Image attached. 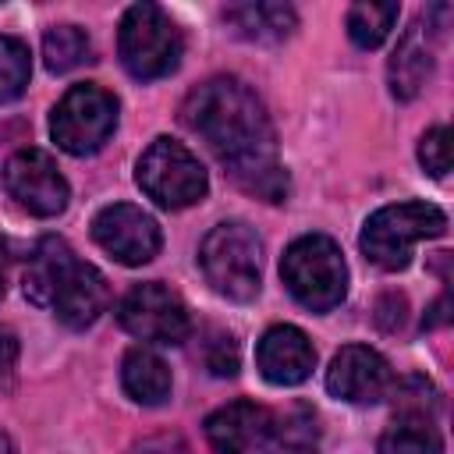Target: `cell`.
Masks as SVG:
<instances>
[{"label":"cell","instance_id":"8992f818","mask_svg":"<svg viewBox=\"0 0 454 454\" xmlns=\"http://www.w3.org/2000/svg\"><path fill=\"white\" fill-rule=\"evenodd\" d=\"M135 181L163 209L195 206V202H202V195L209 188L199 156L188 145H181L177 138H167V135L153 138L149 149L138 156Z\"/></svg>","mask_w":454,"mask_h":454},{"label":"cell","instance_id":"30bf717a","mask_svg":"<svg viewBox=\"0 0 454 454\" xmlns=\"http://www.w3.org/2000/svg\"><path fill=\"white\" fill-rule=\"evenodd\" d=\"M92 238H96V245L110 259H117L124 266L149 262L160 252V245H163L160 223L142 206H131V202H110V206H103L92 216Z\"/></svg>","mask_w":454,"mask_h":454},{"label":"cell","instance_id":"7a4b0ae2","mask_svg":"<svg viewBox=\"0 0 454 454\" xmlns=\"http://www.w3.org/2000/svg\"><path fill=\"white\" fill-rule=\"evenodd\" d=\"M280 280L298 305L309 312H330L348 294V266L333 238L301 234L280 259Z\"/></svg>","mask_w":454,"mask_h":454},{"label":"cell","instance_id":"3957f363","mask_svg":"<svg viewBox=\"0 0 454 454\" xmlns=\"http://www.w3.org/2000/svg\"><path fill=\"white\" fill-rule=\"evenodd\" d=\"M199 266L216 294L252 301L262 284V241L241 220L216 223L199 245Z\"/></svg>","mask_w":454,"mask_h":454},{"label":"cell","instance_id":"7c38bea8","mask_svg":"<svg viewBox=\"0 0 454 454\" xmlns=\"http://www.w3.org/2000/svg\"><path fill=\"white\" fill-rule=\"evenodd\" d=\"M255 365L262 372L266 383L273 387H294L301 380H309L312 365H316V348L312 340L291 326V323H277L259 337L255 348Z\"/></svg>","mask_w":454,"mask_h":454},{"label":"cell","instance_id":"ffe728a7","mask_svg":"<svg viewBox=\"0 0 454 454\" xmlns=\"http://www.w3.org/2000/svg\"><path fill=\"white\" fill-rule=\"evenodd\" d=\"M376 450L380 454H443V440L426 415L404 411L383 429Z\"/></svg>","mask_w":454,"mask_h":454},{"label":"cell","instance_id":"44dd1931","mask_svg":"<svg viewBox=\"0 0 454 454\" xmlns=\"http://www.w3.org/2000/svg\"><path fill=\"white\" fill-rule=\"evenodd\" d=\"M43 60L53 74H67L92 60V43L78 25H53L43 35Z\"/></svg>","mask_w":454,"mask_h":454},{"label":"cell","instance_id":"4316f807","mask_svg":"<svg viewBox=\"0 0 454 454\" xmlns=\"http://www.w3.org/2000/svg\"><path fill=\"white\" fill-rule=\"evenodd\" d=\"M14 358H18V337L7 326H0V376H7V369L14 365Z\"/></svg>","mask_w":454,"mask_h":454},{"label":"cell","instance_id":"4fadbf2b","mask_svg":"<svg viewBox=\"0 0 454 454\" xmlns=\"http://www.w3.org/2000/svg\"><path fill=\"white\" fill-rule=\"evenodd\" d=\"M106 305H110V284H106V277L96 266H89V262L78 259L67 270V277H64V284H60V291H57V298H53L50 309H53V316L64 326L85 330V326H92L106 312Z\"/></svg>","mask_w":454,"mask_h":454},{"label":"cell","instance_id":"f1b7e54d","mask_svg":"<svg viewBox=\"0 0 454 454\" xmlns=\"http://www.w3.org/2000/svg\"><path fill=\"white\" fill-rule=\"evenodd\" d=\"M0 298H4V277H0Z\"/></svg>","mask_w":454,"mask_h":454},{"label":"cell","instance_id":"7402d4cb","mask_svg":"<svg viewBox=\"0 0 454 454\" xmlns=\"http://www.w3.org/2000/svg\"><path fill=\"white\" fill-rule=\"evenodd\" d=\"M394 21H397V4H372V0H365V4L348 7V35L362 50H376L390 35Z\"/></svg>","mask_w":454,"mask_h":454},{"label":"cell","instance_id":"e0dca14e","mask_svg":"<svg viewBox=\"0 0 454 454\" xmlns=\"http://www.w3.org/2000/svg\"><path fill=\"white\" fill-rule=\"evenodd\" d=\"M223 21L252 43H280L294 32L298 14L287 4H270V0H255V4H231L223 11Z\"/></svg>","mask_w":454,"mask_h":454},{"label":"cell","instance_id":"8fae6325","mask_svg":"<svg viewBox=\"0 0 454 454\" xmlns=\"http://www.w3.org/2000/svg\"><path fill=\"white\" fill-rule=\"evenodd\" d=\"M390 362L369 344H348L326 369V390L348 404H376L390 394Z\"/></svg>","mask_w":454,"mask_h":454},{"label":"cell","instance_id":"ba28073f","mask_svg":"<svg viewBox=\"0 0 454 454\" xmlns=\"http://www.w3.org/2000/svg\"><path fill=\"white\" fill-rule=\"evenodd\" d=\"M117 319L131 337H138L145 344H181L192 330V319H188L181 294L160 280L135 284L121 298Z\"/></svg>","mask_w":454,"mask_h":454},{"label":"cell","instance_id":"9a60e30c","mask_svg":"<svg viewBox=\"0 0 454 454\" xmlns=\"http://www.w3.org/2000/svg\"><path fill=\"white\" fill-rule=\"evenodd\" d=\"M74 262H78V259H74V252H71V245H67L64 238H43V241L35 245V252L28 255L25 273H21V291H25V298L50 309L53 298H57V291H60V284H64V277H67V270H71Z\"/></svg>","mask_w":454,"mask_h":454},{"label":"cell","instance_id":"2e32d148","mask_svg":"<svg viewBox=\"0 0 454 454\" xmlns=\"http://www.w3.org/2000/svg\"><path fill=\"white\" fill-rule=\"evenodd\" d=\"M262 454H316L319 450V415L312 404L294 401L284 411L270 415Z\"/></svg>","mask_w":454,"mask_h":454},{"label":"cell","instance_id":"ac0fdd59","mask_svg":"<svg viewBox=\"0 0 454 454\" xmlns=\"http://www.w3.org/2000/svg\"><path fill=\"white\" fill-rule=\"evenodd\" d=\"M426 28H422V21H415L404 35H401V43H397V50H394V57H390V67H387V74H390V92L397 96V99H411V96H419V89L426 85V78H429V71H433V46L426 43Z\"/></svg>","mask_w":454,"mask_h":454},{"label":"cell","instance_id":"cb8c5ba5","mask_svg":"<svg viewBox=\"0 0 454 454\" xmlns=\"http://www.w3.org/2000/svg\"><path fill=\"white\" fill-rule=\"evenodd\" d=\"M202 362L213 376H234L238 372V340L227 330H209L202 340Z\"/></svg>","mask_w":454,"mask_h":454},{"label":"cell","instance_id":"603a6c76","mask_svg":"<svg viewBox=\"0 0 454 454\" xmlns=\"http://www.w3.org/2000/svg\"><path fill=\"white\" fill-rule=\"evenodd\" d=\"M32 74L28 46L18 35H0V103H11L25 92Z\"/></svg>","mask_w":454,"mask_h":454},{"label":"cell","instance_id":"d4e9b609","mask_svg":"<svg viewBox=\"0 0 454 454\" xmlns=\"http://www.w3.org/2000/svg\"><path fill=\"white\" fill-rule=\"evenodd\" d=\"M419 163L433 177H443L450 170V131L443 124H436V128H429L422 135V142H419Z\"/></svg>","mask_w":454,"mask_h":454},{"label":"cell","instance_id":"83f0119b","mask_svg":"<svg viewBox=\"0 0 454 454\" xmlns=\"http://www.w3.org/2000/svg\"><path fill=\"white\" fill-rule=\"evenodd\" d=\"M0 454H14V443H11V436L0 429Z\"/></svg>","mask_w":454,"mask_h":454},{"label":"cell","instance_id":"5b68a950","mask_svg":"<svg viewBox=\"0 0 454 454\" xmlns=\"http://www.w3.org/2000/svg\"><path fill=\"white\" fill-rule=\"evenodd\" d=\"M447 231V216L433 202H394L376 209L362 227V255L380 270H404L411 262V248L422 238H440Z\"/></svg>","mask_w":454,"mask_h":454},{"label":"cell","instance_id":"5bb4252c","mask_svg":"<svg viewBox=\"0 0 454 454\" xmlns=\"http://www.w3.org/2000/svg\"><path fill=\"white\" fill-rule=\"evenodd\" d=\"M266 422H270V411L262 404L231 401V404L216 408L202 426H206V440L216 454H252L262 447Z\"/></svg>","mask_w":454,"mask_h":454},{"label":"cell","instance_id":"484cf974","mask_svg":"<svg viewBox=\"0 0 454 454\" xmlns=\"http://www.w3.org/2000/svg\"><path fill=\"white\" fill-rule=\"evenodd\" d=\"M128 454H192L181 433H153L128 447Z\"/></svg>","mask_w":454,"mask_h":454},{"label":"cell","instance_id":"277c9868","mask_svg":"<svg viewBox=\"0 0 454 454\" xmlns=\"http://www.w3.org/2000/svg\"><path fill=\"white\" fill-rule=\"evenodd\" d=\"M117 53L131 78L138 82L167 78L181 64L184 35L160 4H131L121 18Z\"/></svg>","mask_w":454,"mask_h":454},{"label":"cell","instance_id":"52a82bcc","mask_svg":"<svg viewBox=\"0 0 454 454\" xmlns=\"http://www.w3.org/2000/svg\"><path fill=\"white\" fill-rule=\"evenodd\" d=\"M114 128H117V96L96 82L71 85L50 114V135L71 156H89L103 149Z\"/></svg>","mask_w":454,"mask_h":454},{"label":"cell","instance_id":"d6986e66","mask_svg":"<svg viewBox=\"0 0 454 454\" xmlns=\"http://www.w3.org/2000/svg\"><path fill=\"white\" fill-rule=\"evenodd\" d=\"M121 387L135 404H163L170 397V369L149 348H131L121 362Z\"/></svg>","mask_w":454,"mask_h":454},{"label":"cell","instance_id":"6da1fadb","mask_svg":"<svg viewBox=\"0 0 454 454\" xmlns=\"http://www.w3.org/2000/svg\"><path fill=\"white\" fill-rule=\"evenodd\" d=\"M181 121L209 145V153L245 192L266 202H280L287 195V174L277 163L273 124L252 85L234 74H216L188 92L181 103Z\"/></svg>","mask_w":454,"mask_h":454},{"label":"cell","instance_id":"9c48e42d","mask_svg":"<svg viewBox=\"0 0 454 454\" xmlns=\"http://www.w3.org/2000/svg\"><path fill=\"white\" fill-rule=\"evenodd\" d=\"M4 192L32 216H57L67 209L71 188L43 149H18L4 163Z\"/></svg>","mask_w":454,"mask_h":454}]
</instances>
